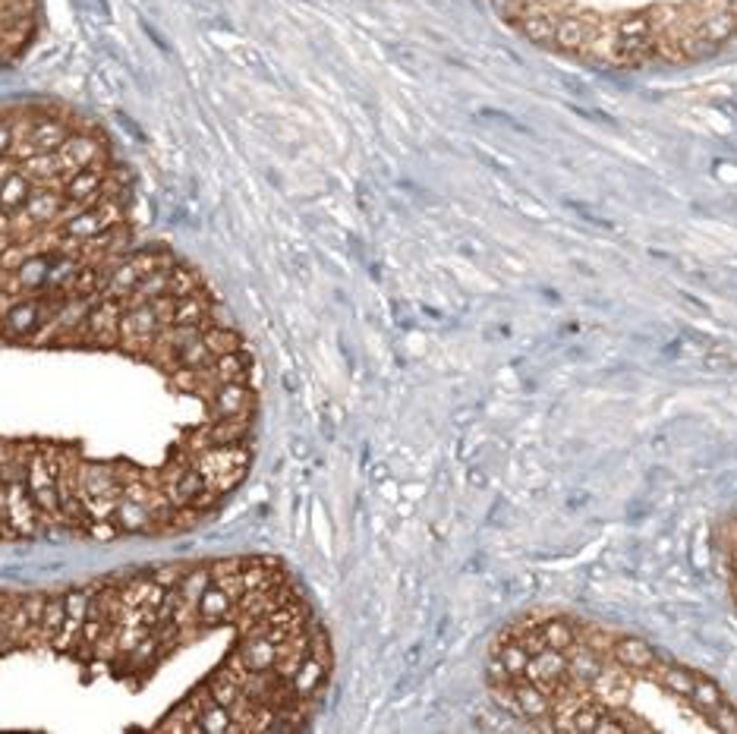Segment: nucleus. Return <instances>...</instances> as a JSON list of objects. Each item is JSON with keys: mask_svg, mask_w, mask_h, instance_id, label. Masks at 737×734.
<instances>
[{"mask_svg": "<svg viewBox=\"0 0 737 734\" xmlns=\"http://www.w3.org/2000/svg\"><path fill=\"white\" fill-rule=\"evenodd\" d=\"M498 710L552 734H737V700L659 643L570 608H527L491 637Z\"/></svg>", "mask_w": 737, "mask_h": 734, "instance_id": "nucleus-1", "label": "nucleus"}, {"mask_svg": "<svg viewBox=\"0 0 737 734\" xmlns=\"http://www.w3.org/2000/svg\"><path fill=\"white\" fill-rule=\"evenodd\" d=\"M252 464V441H237V445H211L199 458H192V467L205 476V486L215 492L228 495L246 479Z\"/></svg>", "mask_w": 737, "mask_h": 734, "instance_id": "nucleus-2", "label": "nucleus"}, {"mask_svg": "<svg viewBox=\"0 0 737 734\" xmlns=\"http://www.w3.org/2000/svg\"><path fill=\"white\" fill-rule=\"evenodd\" d=\"M25 486L38 507L42 526H63L61 501H57V448L54 445H35L25 469Z\"/></svg>", "mask_w": 737, "mask_h": 734, "instance_id": "nucleus-3", "label": "nucleus"}, {"mask_svg": "<svg viewBox=\"0 0 737 734\" xmlns=\"http://www.w3.org/2000/svg\"><path fill=\"white\" fill-rule=\"evenodd\" d=\"M121 315H123V300L117 296H98L92 300L89 315H85V337L92 347H102V350H117L121 343Z\"/></svg>", "mask_w": 737, "mask_h": 734, "instance_id": "nucleus-4", "label": "nucleus"}, {"mask_svg": "<svg viewBox=\"0 0 737 734\" xmlns=\"http://www.w3.org/2000/svg\"><path fill=\"white\" fill-rule=\"evenodd\" d=\"M6 524H10L13 536H35V530L42 526V517H38V507L29 495V486L23 479H10L6 482Z\"/></svg>", "mask_w": 737, "mask_h": 734, "instance_id": "nucleus-5", "label": "nucleus"}, {"mask_svg": "<svg viewBox=\"0 0 737 734\" xmlns=\"http://www.w3.org/2000/svg\"><path fill=\"white\" fill-rule=\"evenodd\" d=\"M92 593H95V586H79V590L63 593V605H66L63 608V627H61V633H57L54 646H51L54 652L76 650L79 633H82V624H85V614H89Z\"/></svg>", "mask_w": 737, "mask_h": 734, "instance_id": "nucleus-6", "label": "nucleus"}, {"mask_svg": "<svg viewBox=\"0 0 737 734\" xmlns=\"http://www.w3.org/2000/svg\"><path fill=\"white\" fill-rule=\"evenodd\" d=\"M123 479L121 467L114 464H95V460L82 458V469H79V498H121Z\"/></svg>", "mask_w": 737, "mask_h": 734, "instance_id": "nucleus-7", "label": "nucleus"}, {"mask_svg": "<svg viewBox=\"0 0 737 734\" xmlns=\"http://www.w3.org/2000/svg\"><path fill=\"white\" fill-rule=\"evenodd\" d=\"M228 416H256V388L249 381H228L208 401V420H228Z\"/></svg>", "mask_w": 737, "mask_h": 734, "instance_id": "nucleus-8", "label": "nucleus"}, {"mask_svg": "<svg viewBox=\"0 0 737 734\" xmlns=\"http://www.w3.org/2000/svg\"><path fill=\"white\" fill-rule=\"evenodd\" d=\"M234 605L237 599L230 596V593H224L221 586L211 584L208 590L202 593V599H199V624H202L205 631L230 624V621H234Z\"/></svg>", "mask_w": 737, "mask_h": 734, "instance_id": "nucleus-9", "label": "nucleus"}, {"mask_svg": "<svg viewBox=\"0 0 737 734\" xmlns=\"http://www.w3.org/2000/svg\"><path fill=\"white\" fill-rule=\"evenodd\" d=\"M111 520H114L121 533H151V526H155L149 505H142V501L130 498V495H123V492H121V498H117Z\"/></svg>", "mask_w": 737, "mask_h": 734, "instance_id": "nucleus-10", "label": "nucleus"}, {"mask_svg": "<svg viewBox=\"0 0 737 734\" xmlns=\"http://www.w3.org/2000/svg\"><path fill=\"white\" fill-rule=\"evenodd\" d=\"M123 608H158L164 599V586L151 577H136L121 586Z\"/></svg>", "mask_w": 737, "mask_h": 734, "instance_id": "nucleus-11", "label": "nucleus"}, {"mask_svg": "<svg viewBox=\"0 0 737 734\" xmlns=\"http://www.w3.org/2000/svg\"><path fill=\"white\" fill-rule=\"evenodd\" d=\"M63 593H54V596H48V602H44V614H42V624H38V631H35V643L32 646H38V650H48V646H54V640H57V633H61V627H63Z\"/></svg>", "mask_w": 737, "mask_h": 734, "instance_id": "nucleus-12", "label": "nucleus"}, {"mask_svg": "<svg viewBox=\"0 0 737 734\" xmlns=\"http://www.w3.org/2000/svg\"><path fill=\"white\" fill-rule=\"evenodd\" d=\"M211 372H215V379L221 381V385H228V381H249V372H252L249 350L243 347V350H234V353L215 356Z\"/></svg>", "mask_w": 737, "mask_h": 734, "instance_id": "nucleus-13", "label": "nucleus"}, {"mask_svg": "<svg viewBox=\"0 0 737 734\" xmlns=\"http://www.w3.org/2000/svg\"><path fill=\"white\" fill-rule=\"evenodd\" d=\"M202 341L205 347L211 350V356H224V353H234V350H243L246 341L240 337L234 325H208L202 328Z\"/></svg>", "mask_w": 737, "mask_h": 734, "instance_id": "nucleus-14", "label": "nucleus"}, {"mask_svg": "<svg viewBox=\"0 0 737 734\" xmlns=\"http://www.w3.org/2000/svg\"><path fill=\"white\" fill-rule=\"evenodd\" d=\"M158 729H161V731H199V710H196V703L186 697L183 703L177 706V710L170 712V716L164 719L161 725H158Z\"/></svg>", "mask_w": 737, "mask_h": 734, "instance_id": "nucleus-15", "label": "nucleus"}, {"mask_svg": "<svg viewBox=\"0 0 737 734\" xmlns=\"http://www.w3.org/2000/svg\"><path fill=\"white\" fill-rule=\"evenodd\" d=\"M205 691H208V693H211V700H215L218 706H224V710H230V706H234L237 700L243 697V687H240V684H234V681L224 678V674H218V671L208 678Z\"/></svg>", "mask_w": 737, "mask_h": 734, "instance_id": "nucleus-16", "label": "nucleus"}, {"mask_svg": "<svg viewBox=\"0 0 737 734\" xmlns=\"http://www.w3.org/2000/svg\"><path fill=\"white\" fill-rule=\"evenodd\" d=\"M196 290H202V277L196 275L189 266H180L177 262L174 268H170V296H189V294H196Z\"/></svg>", "mask_w": 737, "mask_h": 734, "instance_id": "nucleus-17", "label": "nucleus"}, {"mask_svg": "<svg viewBox=\"0 0 737 734\" xmlns=\"http://www.w3.org/2000/svg\"><path fill=\"white\" fill-rule=\"evenodd\" d=\"M215 362V356H211V350L205 347L202 334L196 337V341H189L186 347L180 350V366H192V369H202V366H211Z\"/></svg>", "mask_w": 737, "mask_h": 734, "instance_id": "nucleus-18", "label": "nucleus"}, {"mask_svg": "<svg viewBox=\"0 0 737 734\" xmlns=\"http://www.w3.org/2000/svg\"><path fill=\"white\" fill-rule=\"evenodd\" d=\"M19 593H0V656H10L13 640H10V612Z\"/></svg>", "mask_w": 737, "mask_h": 734, "instance_id": "nucleus-19", "label": "nucleus"}, {"mask_svg": "<svg viewBox=\"0 0 737 734\" xmlns=\"http://www.w3.org/2000/svg\"><path fill=\"white\" fill-rule=\"evenodd\" d=\"M85 533H89L92 539H98V542H114L117 536H121V530H117L114 520H89Z\"/></svg>", "mask_w": 737, "mask_h": 734, "instance_id": "nucleus-20", "label": "nucleus"}, {"mask_svg": "<svg viewBox=\"0 0 737 734\" xmlns=\"http://www.w3.org/2000/svg\"><path fill=\"white\" fill-rule=\"evenodd\" d=\"M186 571H189V567L168 565V567H158V571L151 574V580H158V584H161L164 590H170V586H180V580L186 577Z\"/></svg>", "mask_w": 737, "mask_h": 734, "instance_id": "nucleus-21", "label": "nucleus"}]
</instances>
